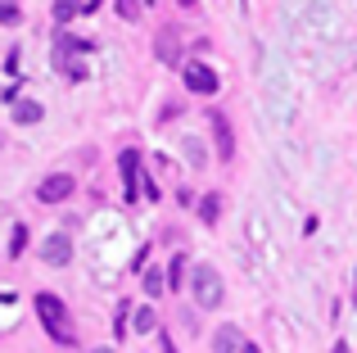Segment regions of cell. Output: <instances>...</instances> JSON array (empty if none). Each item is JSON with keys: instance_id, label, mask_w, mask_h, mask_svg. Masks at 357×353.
I'll use <instances>...</instances> for the list:
<instances>
[{"instance_id": "8", "label": "cell", "mask_w": 357, "mask_h": 353, "mask_svg": "<svg viewBox=\"0 0 357 353\" xmlns=\"http://www.w3.org/2000/svg\"><path fill=\"white\" fill-rule=\"evenodd\" d=\"M240 349H244L240 326H218V336H213V353H240Z\"/></svg>"}, {"instance_id": "19", "label": "cell", "mask_w": 357, "mask_h": 353, "mask_svg": "<svg viewBox=\"0 0 357 353\" xmlns=\"http://www.w3.org/2000/svg\"><path fill=\"white\" fill-rule=\"evenodd\" d=\"M0 23H18V9L14 5H0Z\"/></svg>"}, {"instance_id": "13", "label": "cell", "mask_w": 357, "mask_h": 353, "mask_svg": "<svg viewBox=\"0 0 357 353\" xmlns=\"http://www.w3.org/2000/svg\"><path fill=\"white\" fill-rule=\"evenodd\" d=\"M23 249H27V227L18 222V227H14V236H9V258H18Z\"/></svg>"}, {"instance_id": "9", "label": "cell", "mask_w": 357, "mask_h": 353, "mask_svg": "<svg viewBox=\"0 0 357 353\" xmlns=\"http://www.w3.org/2000/svg\"><path fill=\"white\" fill-rule=\"evenodd\" d=\"M136 163H140V154H136V150H122L118 168H122V181H127V195H131V200H136Z\"/></svg>"}, {"instance_id": "17", "label": "cell", "mask_w": 357, "mask_h": 353, "mask_svg": "<svg viewBox=\"0 0 357 353\" xmlns=\"http://www.w3.org/2000/svg\"><path fill=\"white\" fill-rule=\"evenodd\" d=\"M118 14L122 18H140V0H118Z\"/></svg>"}, {"instance_id": "15", "label": "cell", "mask_w": 357, "mask_h": 353, "mask_svg": "<svg viewBox=\"0 0 357 353\" xmlns=\"http://www.w3.org/2000/svg\"><path fill=\"white\" fill-rule=\"evenodd\" d=\"M181 276H185V258L176 254V258H172V267H167V281H172L176 290H181Z\"/></svg>"}, {"instance_id": "10", "label": "cell", "mask_w": 357, "mask_h": 353, "mask_svg": "<svg viewBox=\"0 0 357 353\" xmlns=\"http://www.w3.org/2000/svg\"><path fill=\"white\" fill-rule=\"evenodd\" d=\"M14 123H41V105H36V100H18L14 105Z\"/></svg>"}, {"instance_id": "20", "label": "cell", "mask_w": 357, "mask_h": 353, "mask_svg": "<svg viewBox=\"0 0 357 353\" xmlns=\"http://www.w3.org/2000/svg\"><path fill=\"white\" fill-rule=\"evenodd\" d=\"M77 5H82V9H86V14H91V9H100V0H77Z\"/></svg>"}, {"instance_id": "7", "label": "cell", "mask_w": 357, "mask_h": 353, "mask_svg": "<svg viewBox=\"0 0 357 353\" xmlns=\"http://www.w3.org/2000/svg\"><path fill=\"white\" fill-rule=\"evenodd\" d=\"M154 50H158V59H163V63H176V59H181V32L163 27V32H158V41H154Z\"/></svg>"}, {"instance_id": "6", "label": "cell", "mask_w": 357, "mask_h": 353, "mask_svg": "<svg viewBox=\"0 0 357 353\" xmlns=\"http://www.w3.org/2000/svg\"><path fill=\"white\" fill-rule=\"evenodd\" d=\"M208 118H213V136H218V159H236V132H231L227 114H222V109H208Z\"/></svg>"}, {"instance_id": "25", "label": "cell", "mask_w": 357, "mask_h": 353, "mask_svg": "<svg viewBox=\"0 0 357 353\" xmlns=\"http://www.w3.org/2000/svg\"><path fill=\"white\" fill-rule=\"evenodd\" d=\"M96 353H114V349H96Z\"/></svg>"}, {"instance_id": "18", "label": "cell", "mask_w": 357, "mask_h": 353, "mask_svg": "<svg viewBox=\"0 0 357 353\" xmlns=\"http://www.w3.org/2000/svg\"><path fill=\"white\" fill-rule=\"evenodd\" d=\"M185 154H190V163H204V150H199V141H185Z\"/></svg>"}, {"instance_id": "16", "label": "cell", "mask_w": 357, "mask_h": 353, "mask_svg": "<svg viewBox=\"0 0 357 353\" xmlns=\"http://www.w3.org/2000/svg\"><path fill=\"white\" fill-rule=\"evenodd\" d=\"M145 294H163V272H145Z\"/></svg>"}, {"instance_id": "24", "label": "cell", "mask_w": 357, "mask_h": 353, "mask_svg": "<svg viewBox=\"0 0 357 353\" xmlns=\"http://www.w3.org/2000/svg\"><path fill=\"white\" fill-rule=\"evenodd\" d=\"M176 5H195V0H176Z\"/></svg>"}, {"instance_id": "12", "label": "cell", "mask_w": 357, "mask_h": 353, "mask_svg": "<svg viewBox=\"0 0 357 353\" xmlns=\"http://www.w3.org/2000/svg\"><path fill=\"white\" fill-rule=\"evenodd\" d=\"M218 213H222V195H204V200H199V218L218 222Z\"/></svg>"}, {"instance_id": "3", "label": "cell", "mask_w": 357, "mask_h": 353, "mask_svg": "<svg viewBox=\"0 0 357 353\" xmlns=\"http://www.w3.org/2000/svg\"><path fill=\"white\" fill-rule=\"evenodd\" d=\"M181 77H185V87H190L195 96H213V91H218V73H213L208 63H199V59H195V63H185V73H181Z\"/></svg>"}, {"instance_id": "5", "label": "cell", "mask_w": 357, "mask_h": 353, "mask_svg": "<svg viewBox=\"0 0 357 353\" xmlns=\"http://www.w3.org/2000/svg\"><path fill=\"white\" fill-rule=\"evenodd\" d=\"M41 258H45L50 267H68V258H73V240H68V231H54V236H45Z\"/></svg>"}, {"instance_id": "21", "label": "cell", "mask_w": 357, "mask_h": 353, "mask_svg": "<svg viewBox=\"0 0 357 353\" xmlns=\"http://www.w3.org/2000/svg\"><path fill=\"white\" fill-rule=\"evenodd\" d=\"M163 353H176V345H172V340H163Z\"/></svg>"}, {"instance_id": "14", "label": "cell", "mask_w": 357, "mask_h": 353, "mask_svg": "<svg viewBox=\"0 0 357 353\" xmlns=\"http://www.w3.org/2000/svg\"><path fill=\"white\" fill-rule=\"evenodd\" d=\"M73 14H82V5H77V0H59V5H54V18H59V23H68Z\"/></svg>"}, {"instance_id": "1", "label": "cell", "mask_w": 357, "mask_h": 353, "mask_svg": "<svg viewBox=\"0 0 357 353\" xmlns=\"http://www.w3.org/2000/svg\"><path fill=\"white\" fill-rule=\"evenodd\" d=\"M36 317L45 322V331H50L59 345H73V331H68V308H63L59 294H36Z\"/></svg>"}, {"instance_id": "2", "label": "cell", "mask_w": 357, "mask_h": 353, "mask_svg": "<svg viewBox=\"0 0 357 353\" xmlns=\"http://www.w3.org/2000/svg\"><path fill=\"white\" fill-rule=\"evenodd\" d=\"M190 290H195V299H199L204 308H218V303H222V276L213 272L208 263H199L190 272Z\"/></svg>"}, {"instance_id": "11", "label": "cell", "mask_w": 357, "mask_h": 353, "mask_svg": "<svg viewBox=\"0 0 357 353\" xmlns=\"http://www.w3.org/2000/svg\"><path fill=\"white\" fill-rule=\"evenodd\" d=\"M127 331H140V336H145V331H158L154 308H136V317H131V326H127Z\"/></svg>"}, {"instance_id": "23", "label": "cell", "mask_w": 357, "mask_h": 353, "mask_svg": "<svg viewBox=\"0 0 357 353\" xmlns=\"http://www.w3.org/2000/svg\"><path fill=\"white\" fill-rule=\"evenodd\" d=\"M331 353H349V345H335V349H331Z\"/></svg>"}, {"instance_id": "22", "label": "cell", "mask_w": 357, "mask_h": 353, "mask_svg": "<svg viewBox=\"0 0 357 353\" xmlns=\"http://www.w3.org/2000/svg\"><path fill=\"white\" fill-rule=\"evenodd\" d=\"M240 353H262V349H258V345H244V349H240Z\"/></svg>"}, {"instance_id": "4", "label": "cell", "mask_w": 357, "mask_h": 353, "mask_svg": "<svg viewBox=\"0 0 357 353\" xmlns=\"http://www.w3.org/2000/svg\"><path fill=\"white\" fill-rule=\"evenodd\" d=\"M73 195V176L68 172H50L41 186H36V200L41 204H59V200H68Z\"/></svg>"}]
</instances>
